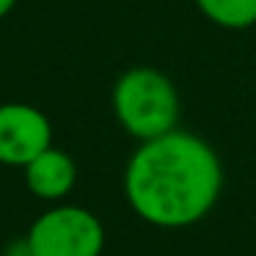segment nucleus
Instances as JSON below:
<instances>
[{
	"label": "nucleus",
	"instance_id": "8",
	"mask_svg": "<svg viewBox=\"0 0 256 256\" xmlns=\"http://www.w3.org/2000/svg\"><path fill=\"white\" fill-rule=\"evenodd\" d=\"M14 6H17V0H0V20L8 17L14 12Z\"/></svg>",
	"mask_w": 256,
	"mask_h": 256
},
{
	"label": "nucleus",
	"instance_id": "2",
	"mask_svg": "<svg viewBox=\"0 0 256 256\" xmlns=\"http://www.w3.org/2000/svg\"><path fill=\"white\" fill-rule=\"evenodd\" d=\"M113 113L138 140H152L176 130L179 94L168 74L154 66H132L113 86Z\"/></svg>",
	"mask_w": 256,
	"mask_h": 256
},
{
	"label": "nucleus",
	"instance_id": "5",
	"mask_svg": "<svg viewBox=\"0 0 256 256\" xmlns=\"http://www.w3.org/2000/svg\"><path fill=\"white\" fill-rule=\"evenodd\" d=\"M25 171V184L36 198L44 201H61L72 193L74 182H78V162L72 160V154H66L64 149H44L39 157L28 162L22 168Z\"/></svg>",
	"mask_w": 256,
	"mask_h": 256
},
{
	"label": "nucleus",
	"instance_id": "1",
	"mask_svg": "<svg viewBox=\"0 0 256 256\" xmlns=\"http://www.w3.org/2000/svg\"><path fill=\"white\" fill-rule=\"evenodd\" d=\"M223 166L204 138L171 130L140 140L124 171V196L140 220L160 228L198 223L215 206Z\"/></svg>",
	"mask_w": 256,
	"mask_h": 256
},
{
	"label": "nucleus",
	"instance_id": "3",
	"mask_svg": "<svg viewBox=\"0 0 256 256\" xmlns=\"http://www.w3.org/2000/svg\"><path fill=\"white\" fill-rule=\"evenodd\" d=\"M25 240L36 256H100L105 228L86 206L58 204L36 218Z\"/></svg>",
	"mask_w": 256,
	"mask_h": 256
},
{
	"label": "nucleus",
	"instance_id": "6",
	"mask_svg": "<svg viewBox=\"0 0 256 256\" xmlns=\"http://www.w3.org/2000/svg\"><path fill=\"white\" fill-rule=\"evenodd\" d=\"M210 22L228 30H242L256 22V0H196Z\"/></svg>",
	"mask_w": 256,
	"mask_h": 256
},
{
	"label": "nucleus",
	"instance_id": "7",
	"mask_svg": "<svg viewBox=\"0 0 256 256\" xmlns=\"http://www.w3.org/2000/svg\"><path fill=\"white\" fill-rule=\"evenodd\" d=\"M6 256H36V254L30 250L28 240H17V242H12L6 248Z\"/></svg>",
	"mask_w": 256,
	"mask_h": 256
},
{
	"label": "nucleus",
	"instance_id": "4",
	"mask_svg": "<svg viewBox=\"0 0 256 256\" xmlns=\"http://www.w3.org/2000/svg\"><path fill=\"white\" fill-rule=\"evenodd\" d=\"M52 146V124L36 105H0V166L25 168L34 157Z\"/></svg>",
	"mask_w": 256,
	"mask_h": 256
}]
</instances>
